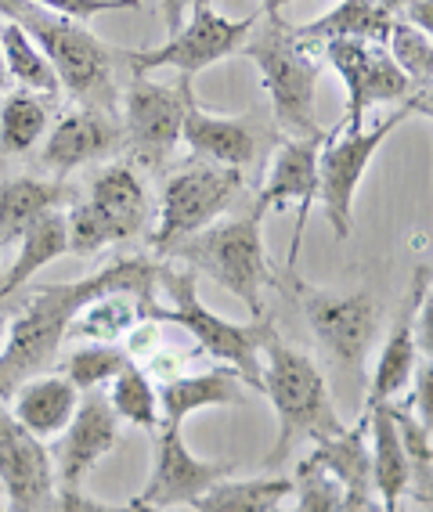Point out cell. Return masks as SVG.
Segmentation results:
<instances>
[{
	"label": "cell",
	"mask_w": 433,
	"mask_h": 512,
	"mask_svg": "<svg viewBox=\"0 0 433 512\" xmlns=\"http://www.w3.org/2000/svg\"><path fill=\"white\" fill-rule=\"evenodd\" d=\"M159 264L145 256H130L116 264L94 271L73 285H44L33 300L22 307L19 318L8 321V343L0 350V401H11L26 379L44 375L58 361L69 325L76 314L98 296L134 293L141 300H152Z\"/></svg>",
	"instance_id": "6da1fadb"
},
{
	"label": "cell",
	"mask_w": 433,
	"mask_h": 512,
	"mask_svg": "<svg viewBox=\"0 0 433 512\" xmlns=\"http://www.w3.org/2000/svg\"><path fill=\"white\" fill-rule=\"evenodd\" d=\"M260 365H264V394L271 397V408L278 415V437L271 458H286V451L296 440H325L336 437L343 430L336 404H332L329 383L318 372L311 357L293 350L289 343H282V336H271L260 350Z\"/></svg>",
	"instance_id": "7a4b0ae2"
},
{
	"label": "cell",
	"mask_w": 433,
	"mask_h": 512,
	"mask_svg": "<svg viewBox=\"0 0 433 512\" xmlns=\"http://www.w3.org/2000/svg\"><path fill=\"white\" fill-rule=\"evenodd\" d=\"M156 282L166 285V293H170L174 307H170V311L152 307V314L174 321V325H181V329H188L206 354L224 361V365L239 375L253 394H264V365H260V350H264V343L278 332L275 321H271L268 314H260V318L239 325V321H228V318H221V314H213L210 307L199 300L192 271L159 267Z\"/></svg>",
	"instance_id": "3957f363"
},
{
	"label": "cell",
	"mask_w": 433,
	"mask_h": 512,
	"mask_svg": "<svg viewBox=\"0 0 433 512\" xmlns=\"http://www.w3.org/2000/svg\"><path fill=\"white\" fill-rule=\"evenodd\" d=\"M264 220L249 210V217H235L217 228H203L199 235L185 238L174 249L188 267L210 275L213 282H221L231 296H239L246 303L253 318L264 314V289L275 282L264 256Z\"/></svg>",
	"instance_id": "277c9868"
},
{
	"label": "cell",
	"mask_w": 433,
	"mask_h": 512,
	"mask_svg": "<svg viewBox=\"0 0 433 512\" xmlns=\"http://www.w3.org/2000/svg\"><path fill=\"white\" fill-rule=\"evenodd\" d=\"M430 116V94L423 98H412L405 109H397L390 119H383L379 127L358 130V134H343V138H322L318 145V202H322L325 220L332 224L336 238L351 235L354 224V195H358V184L369 170L372 156L379 152V145L394 134L405 119Z\"/></svg>",
	"instance_id": "5b68a950"
},
{
	"label": "cell",
	"mask_w": 433,
	"mask_h": 512,
	"mask_svg": "<svg viewBox=\"0 0 433 512\" xmlns=\"http://www.w3.org/2000/svg\"><path fill=\"white\" fill-rule=\"evenodd\" d=\"M249 58L257 62L264 91L271 94L275 119L293 138H322L314 123V94H318V62L307 55V44L293 37L286 22L268 26L253 44Z\"/></svg>",
	"instance_id": "8992f818"
},
{
	"label": "cell",
	"mask_w": 433,
	"mask_h": 512,
	"mask_svg": "<svg viewBox=\"0 0 433 512\" xmlns=\"http://www.w3.org/2000/svg\"><path fill=\"white\" fill-rule=\"evenodd\" d=\"M22 29L37 40L44 58L58 76V87L80 101H102L112 91V47L98 40L83 22L58 19L29 4L19 19Z\"/></svg>",
	"instance_id": "52a82bcc"
},
{
	"label": "cell",
	"mask_w": 433,
	"mask_h": 512,
	"mask_svg": "<svg viewBox=\"0 0 433 512\" xmlns=\"http://www.w3.org/2000/svg\"><path fill=\"white\" fill-rule=\"evenodd\" d=\"M242 170L221 163H192L181 166L163 188L159 224L152 235L156 253H174L185 238L210 228L213 220L228 210L242 192Z\"/></svg>",
	"instance_id": "ba28073f"
},
{
	"label": "cell",
	"mask_w": 433,
	"mask_h": 512,
	"mask_svg": "<svg viewBox=\"0 0 433 512\" xmlns=\"http://www.w3.org/2000/svg\"><path fill=\"white\" fill-rule=\"evenodd\" d=\"M148 220V199L145 184L138 181L134 166L116 163L98 174L91 184V199L73 206L65 213V228H69V249L73 253H98L109 249L123 238L138 235Z\"/></svg>",
	"instance_id": "9c48e42d"
},
{
	"label": "cell",
	"mask_w": 433,
	"mask_h": 512,
	"mask_svg": "<svg viewBox=\"0 0 433 512\" xmlns=\"http://www.w3.org/2000/svg\"><path fill=\"white\" fill-rule=\"evenodd\" d=\"M253 26H257V15L224 19L221 11L213 8H192V15L174 37H166L159 47L130 51L127 65L134 69V76H148L152 69H177L181 76H195L235 55L249 40Z\"/></svg>",
	"instance_id": "30bf717a"
},
{
	"label": "cell",
	"mask_w": 433,
	"mask_h": 512,
	"mask_svg": "<svg viewBox=\"0 0 433 512\" xmlns=\"http://www.w3.org/2000/svg\"><path fill=\"white\" fill-rule=\"evenodd\" d=\"M195 101L192 76H181L174 87L152 83L148 76H134L123 98V119L134 156L145 166H163L181 141L188 105Z\"/></svg>",
	"instance_id": "8fae6325"
},
{
	"label": "cell",
	"mask_w": 433,
	"mask_h": 512,
	"mask_svg": "<svg viewBox=\"0 0 433 512\" xmlns=\"http://www.w3.org/2000/svg\"><path fill=\"white\" fill-rule=\"evenodd\" d=\"M293 293L329 357H336L347 368L361 365L376 339V300L369 293H325V289H311L304 282H293Z\"/></svg>",
	"instance_id": "7c38bea8"
},
{
	"label": "cell",
	"mask_w": 433,
	"mask_h": 512,
	"mask_svg": "<svg viewBox=\"0 0 433 512\" xmlns=\"http://www.w3.org/2000/svg\"><path fill=\"white\" fill-rule=\"evenodd\" d=\"M318 145L322 138H289L275 148L268 166V181L260 188L253 213L260 220L271 210H282L289 202H296V228L293 242H289V271L296 267L300 256V242H304V224L311 217V206L318 199Z\"/></svg>",
	"instance_id": "4fadbf2b"
},
{
	"label": "cell",
	"mask_w": 433,
	"mask_h": 512,
	"mask_svg": "<svg viewBox=\"0 0 433 512\" xmlns=\"http://www.w3.org/2000/svg\"><path fill=\"white\" fill-rule=\"evenodd\" d=\"M0 487L11 512H51L55 505V469L44 440L22 430L0 401Z\"/></svg>",
	"instance_id": "5bb4252c"
},
{
	"label": "cell",
	"mask_w": 433,
	"mask_h": 512,
	"mask_svg": "<svg viewBox=\"0 0 433 512\" xmlns=\"http://www.w3.org/2000/svg\"><path fill=\"white\" fill-rule=\"evenodd\" d=\"M231 473V462H206L188 451L185 437L174 426H163L156 433V448H152V473L141 487L138 502L170 509V505H188L203 491H210L217 480Z\"/></svg>",
	"instance_id": "9a60e30c"
},
{
	"label": "cell",
	"mask_w": 433,
	"mask_h": 512,
	"mask_svg": "<svg viewBox=\"0 0 433 512\" xmlns=\"http://www.w3.org/2000/svg\"><path fill=\"white\" fill-rule=\"evenodd\" d=\"M116 440H120V419L112 412L109 397L102 390H83L73 419L62 430V444L55 451L62 487H80L83 476L116 448Z\"/></svg>",
	"instance_id": "2e32d148"
},
{
	"label": "cell",
	"mask_w": 433,
	"mask_h": 512,
	"mask_svg": "<svg viewBox=\"0 0 433 512\" xmlns=\"http://www.w3.org/2000/svg\"><path fill=\"white\" fill-rule=\"evenodd\" d=\"M430 300V264H419L412 275V289H408L401 311H397L394 329H390L387 343L379 350L376 372H372L369 383V404L365 408H376V404L394 401L408 383H412V372L419 365V347H415V321L419 311Z\"/></svg>",
	"instance_id": "e0dca14e"
},
{
	"label": "cell",
	"mask_w": 433,
	"mask_h": 512,
	"mask_svg": "<svg viewBox=\"0 0 433 512\" xmlns=\"http://www.w3.org/2000/svg\"><path fill=\"white\" fill-rule=\"evenodd\" d=\"M181 141H185L199 159H206V163H221V166L242 170V166H249L257 159L260 134L246 119L213 116V112L199 109L192 101L185 112V123H181Z\"/></svg>",
	"instance_id": "ac0fdd59"
},
{
	"label": "cell",
	"mask_w": 433,
	"mask_h": 512,
	"mask_svg": "<svg viewBox=\"0 0 433 512\" xmlns=\"http://www.w3.org/2000/svg\"><path fill=\"white\" fill-rule=\"evenodd\" d=\"M253 394L239 375L231 368H217V372L203 375H185V379H170L159 390V408H163V426L181 430L188 415L206 412V408H235Z\"/></svg>",
	"instance_id": "d6986e66"
},
{
	"label": "cell",
	"mask_w": 433,
	"mask_h": 512,
	"mask_svg": "<svg viewBox=\"0 0 433 512\" xmlns=\"http://www.w3.org/2000/svg\"><path fill=\"white\" fill-rule=\"evenodd\" d=\"M116 145V127L109 116L98 109H80L69 112L55 123V130L47 134L44 145V166H51L55 174H69L76 166L94 163Z\"/></svg>",
	"instance_id": "ffe728a7"
},
{
	"label": "cell",
	"mask_w": 433,
	"mask_h": 512,
	"mask_svg": "<svg viewBox=\"0 0 433 512\" xmlns=\"http://www.w3.org/2000/svg\"><path fill=\"white\" fill-rule=\"evenodd\" d=\"M11 401H15L11 415L22 430H29L37 440H47L69 426L80 404V390L65 375H33L11 394Z\"/></svg>",
	"instance_id": "44dd1931"
},
{
	"label": "cell",
	"mask_w": 433,
	"mask_h": 512,
	"mask_svg": "<svg viewBox=\"0 0 433 512\" xmlns=\"http://www.w3.org/2000/svg\"><path fill=\"white\" fill-rule=\"evenodd\" d=\"M394 15L379 8V0H340L322 19L296 26L293 37L300 44H318V40H365V44H383L390 33Z\"/></svg>",
	"instance_id": "7402d4cb"
},
{
	"label": "cell",
	"mask_w": 433,
	"mask_h": 512,
	"mask_svg": "<svg viewBox=\"0 0 433 512\" xmlns=\"http://www.w3.org/2000/svg\"><path fill=\"white\" fill-rule=\"evenodd\" d=\"M311 462L340 480L343 491H376L372 484V455H369V412L354 426H343L336 437H325L314 444Z\"/></svg>",
	"instance_id": "603a6c76"
},
{
	"label": "cell",
	"mask_w": 433,
	"mask_h": 512,
	"mask_svg": "<svg viewBox=\"0 0 433 512\" xmlns=\"http://www.w3.org/2000/svg\"><path fill=\"white\" fill-rule=\"evenodd\" d=\"M369 412V455H372V484L383 509L397 512V502L408 494V462L401 455L394 419H390V401L365 408Z\"/></svg>",
	"instance_id": "cb8c5ba5"
},
{
	"label": "cell",
	"mask_w": 433,
	"mask_h": 512,
	"mask_svg": "<svg viewBox=\"0 0 433 512\" xmlns=\"http://www.w3.org/2000/svg\"><path fill=\"white\" fill-rule=\"evenodd\" d=\"M65 184L40 181V177H11L0 181V246H15L29 224H37L44 213L58 210L65 199Z\"/></svg>",
	"instance_id": "d4e9b609"
},
{
	"label": "cell",
	"mask_w": 433,
	"mask_h": 512,
	"mask_svg": "<svg viewBox=\"0 0 433 512\" xmlns=\"http://www.w3.org/2000/svg\"><path fill=\"white\" fill-rule=\"evenodd\" d=\"M69 253V228H65V213L51 210L37 220V224H29L19 238V256H15V264L11 271L4 275L0 282V300L11 296L19 285H26L29 278L44 271L47 264H55L58 256Z\"/></svg>",
	"instance_id": "484cf974"
},
{
	"label": "cell",
	"mask_w": 433,
	"mask_h": 512,
	"mask_svg": "<svg viewBox=\"0 0 433 512\" xmlns=\"http://www.w3.org/2000/svg\"><path fill=\"white\" fill-rule=\"evenodd\" d=\"M286 498H293V480L286 476H249V480L224 476L188 505L195 512H271Z\"/></svg>",
	"instance_id": "4316f807"
},
{
	"label": "cell",
	"mask_w": 433,
	"mask_h": 512,
	"mask_svg": "<svg viewBox=\"0 0 433 512\" xmlns=\"http://www.w3.org/2000/svg\"><path fill=\"white\" fill-rule=\"evenodd\" d=\"M0 55H4V73H8V80L19 83V91H33L40 98H55L62 91L51 62L19 22H0Z\"/></svg>",
	"instance_id": "83f0119b"
},
{
	"label": "cell",
	"mask_w": 433,
	"mask_h": 512,
	"mask_svg": "<svg viewBox=\"0 0 433 512\" xmlns=\"http://www.w3.org/2000/svg\"><path fill=\"white\" fill-rule=\"evenodd\" d=\"M152 307H156V303L141 300V296H134V293L98 296V300H91L73 318V325H69V336L94 339V343H112V339H120L127 329H134V321H138L141 311L152 314Z\"/></svg>",
	"instance_id": "f1b7e54d"
},
{
	"label": "cell",
	"mask_w": 433,
	"mask_h": 512,
	"mask_svg": "<svg viewBox=\"0 0 433 512\" xmlns=\"http://www.w3.org/2000/svg\"><path fill=\"white\" fill-rule=\"evenodd\" d=\"M390 419H394L397 440H401V455L408 462V491L415 494V502L430 509L433 502V426L419 422L412 412L390 404Z\"/></svg>",
	"instance_id": "f546056e"
},
{
	"label": "cell",
	"mask_w": 433,
	"mask_h": 512,
	"mask_svg": "<svg viewBox=\"0 0 433 512\" xmlns=\"http://www.w3.org/2000/svg\"><path fill=\"white\" fill-rule=\"evenodd\" d=\"M47 98L33 91H15L0 105V156H22L47 130Z\"/></svg>",
	"instance_id": "4dcf8cb0"
},
{
	"label": "cell",
	"mask_w": 433,
	"mask_h": 512,
	"mask_svg": "<svg viewBox=\"0 0 433 512\" xmlns=\"http://www.w3.org/2000/svg\"><path fill=\"white\" fill-rule=\"evenodd\" d=\"M105 397H109L116 419L130 422V426H141V430H148L152 437L159 433V394L152 390L148 375L141 372L138 365L123 368V372L112 379V390Z\"/></svg>",
	"instance_id": "1f68e13d"
},
{
	"label": "cell",
	"mask_w": 433,
	"mask_h": 512,
	"mask_svg": "<svg viewBox=\"0 0 433 512\" xmlns=\"http://www.w3.org/2000/svg\"><path fill=\"white\" fill-rule=\"evenodd\" d=\"M130 354L123 347H112V343H91V347H80L62 361V375L76 390H102L105 383H112L123 368H130Z\"/></svg>",
	"instance_id": "d6a6232c"
},
{
	"label": "cell",
	"mask_w": 433,
	"mask_h": 512,
	"mask_svg": "<svg viewBox=\"0 0 433 512\" xmlns=\"http://www.w3.org/2000/svg\"><path fill=\"white\" fill-rule=\"evenodd\" d=\"M387 55L394 58V65L412 80V87H423L430 91V76H433V44L430 33L408 26V22L394 19L390 22V33L383 40Z\"/></svg>",
	"instance_id": "836d02e7"
},
{
	"label": "cell",
	"mask_w": 433,
	"mask_h": 512,
	"mask_svg": "<svg viewBox=\"0 0 433 512\" xmlns=\"http://www.w3.org/2000/svg\"><path fill=\"white\" fill-rule=\"evenodd\" d=\"M296 512H340L343 505V487L332 473H325L318 462L304 458L296 469Z\"/></svg>",
	"instance_id": "e575fe53"
},
{
	"label": "cell",
	"mask_w": 433,
	"mask_h": 512,
	"mask_svg": "<svg viewBox=\"0 0 433 512\" xmlns=\"http://www.w3.org/2000/svg\"><path fill=\"white\" fill-rule=\"evenodd\" d=\"M33 8L69 22H91L105 11H138L141 0H29Z\"/></svg>",
	"instance_id": "d590c367"
},
{
	"label": "cell",
	"mask_w": 433,
	"mask_h": 512,
	"mask_svg": "<svg viewBox=\"0 0 433 512\" xmlns=\"http://www.w3.org/2000/svg\"><path fill=\"white\" fill-rule=\"evenodd\" d=\"M51 512H130V505H102L80 494V487H58Z\"/></svg>",
	"instance_id": "8d00e7d4"
},
{
	"label": "cell",
	"mask_w": 433,
	"mask_h": 512,
	"mask_svg": "<svg viewBox=\"0 0 433 512\" xmlns=\"http://www.w3.org/2000/svg\"><path fill=\"white\" fill-rule=\"evenodd\" d=\"M415 379V394H412V404H415V419L426 422V426H433V401H430V386H433V368L430 361H423V368H415L412 372Z\"/></svg>",
	"instance_id": "74e56055"
},
{
	"label": "cell",
	"mask_w": 433,
	"mask_h": 512,
	"mask_svg": "<svg viewBox=\"0 0 433 512\" xmlns=\"http://www.w3.org/2000/svg\"><path fill=\"white\" fill-rule=\"evenodd\" d=\"M397 19L408 22V26H415V29H423V33H430L433 29V0H412V4L401 8Z\"/></svg>",
	"instance_id": "f35d334b"
},
{
	"label": "cell",
	"mask_w": 433,
	"mask_h": 512,
	"mask_svg": "<svg viewBox=\"0 0 433 512\" xmlns=\"http://www.w3.org/2000/svg\"><path fill=\"white\" fill-rule=\"evenodd\" d=\"M340 512H387L376 491H343Z\"/></svg>",
	"instance_id": "ab89813d"
},
{
	"label": "cell",
	"mask_w": 433,
	"mask_h": 512,
	"mask_svg": "<svg viewBox=\"0 0 433 512\" xmlns=\"http://www.w3.org/2000/svg\"><path fill=\"white\" fill-rule=\"evenodd\" d=\"M188 4H192V0H163V22H166V37H174L177 29L185 26V19H188Z\"/></svg>",
	"instance_id": "60d3db41"
},
{
	"label": "cell",
	"mask_w": 433,
	"mask_h": 512,
	"mask_svg": "<svg viewBox=\"0 0 433 512\" xmlns=\"http://www.w3.org/2000/svg\"><path fill=\"white\" fill-rule=\"evenodd\" d=\"M26 8H29V0H0V19L15 22Z\"/></svg>",
	"instance_id": "b9f144b4"
},
{
	"label": "cell",
	"mask_w": 433,
	"mask_h": 512,
	"mask_svg": "<svg viewBox=\"0 0 433 512\" xmlns=\"http://www.w3.org/2000/svg\"><path fill=\"white\" fill-rule=\"evenodd\" d=\"M289 0H260V8H264V15L271 19V26H278L282 22V8H286Z\"/></svg>",
	"instance_id": "7bdbcfd3"
},
{
	"label": "cell",
	"mask_w": 433,
	"mask_h": 512,
	"mask_svg": "<svg viewBox=\"0 0 433 512\" xmlns=\"http://www.w3.org/2000/svg\"><path fill=\"white\" fill-rule=\"evenodd\" d=\"M130 512H163V509H156V505H145V502H138V498H134V502H130Z\"/></svg>",
	"instance_id": "ee69618b"
},
{
	"label": "cell",
	"mask_w": 433,
	"mask_h": 512,
	"mask_svg": "<svg viewBox=\"0 0 433 512\" xmlns=\"http://www.w3.org/2000/svg\"><path fill=\"white\" fill-rule=\"evenodd\" d=\"M8 321L11 318H4V314H0V350H4V343H8Z\"/></svg>",
	"instance_id": "f6af8a7d"
},
{
	"label": "cell",
	"mask_w": 433,
	"mask_h": 512,
	"mask_svg": "<svg viewBox=\"0 0 433 512\" xmlns=\"http://www.w3.org/2000/svg\"><path fill=\"white\" fill-rule=\"evenodd\" d=\"M8 87V73H4V55H0V91Z\"/></svg>",
	"instance_id": "bcb514c9"
},
{
	"label": "cell",
	"mask_w": 433,
	"mask_h": 512,
	"mask_svg": "<svg viewBox=\"0 0 433 512\" xmlns=\"http://www.w3.org/2000/svg\"><path fill=\"white\" fill-rule=\"evenodd\" d=\"M192 8H213V0H192V4H188V11Z\"/></svg>",
	"instance_id": "7dc6e473"
},
{
	"label": "cell",
	"mask_w": 433,
	"mask_h": 512,
	"mask_svg": "<svg viewBox=\"0 0 433 512\" xmlns=\"http://www.w3.org/2000/svg\"><path fill=\"white\" fill-rule=\"evenodd\" d=\"M271 512H289V509H282V505H278V509H271Z\"/></svg>",
	"instance_id": "c3c4849f"
}]
</instances>
